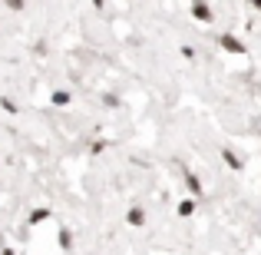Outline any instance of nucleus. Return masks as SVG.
Returning <instances> with one entry per match:
<instances>
[{
	"label": "nucleus",
	"mask_w": 261,
	"mask_h": 255,
	"mask_svg": "<svg viewBox=\"0 0 261 255\" xmlns=\"http://www.w3.org/2000/svg\"><path fill=\"white\" fill-rule=\"evenodd\" d=\"M192 13H195L202 24H208V20H212V10H208V4H205V0H195V4H192Z\"/></svg>",
	"instance_id": "obj_1"
},
{
	"label": "nucleus",
	"mask_w": 261,
	"mask_h": 255,
	"mask_svg": "<svg viewBox=\"0 0 261 255\" xmlns=\"http://www.w3.org/2000/svg\"><path fill=\"white\" fill-rule=\"evenodd\" d=\"M222 47L228 53H245V43H242V40H235L231 33H225V37H222Z\"/></svg>",
	"instance_id": "obj_2"
},
{
	"label": "nucleus",
	"mask_w": 261,
	"mask_h": 255,
	"mask_svg": "<svg viewBox=\"0 0 261 255\" xmlns=\"http://www.w3.org/2000/svg\"><path fill=\"white\" fill-rule=\"evenodd\" d=\"M222 156H225V163H228V166H231V169H242V159H238V156H235V153H231V149H225V153H222Z\"/></svg>",
	"instance_id": "obj_3"
},
{
	"label": "nucleus",
	"mask_w": 261,
	"mask_h": 255,
	"mask_svg": "<svg viewBox=\"0 0 261 255\" xmlns=\"http://www.w3.org/2000/svg\"><path fill=\"white\" fill-rule=\"evenodd\" d=\"M129 222H133V225H142V222H146V216H142V209H133V212H129Z\"/></svg>",
	"instance_id": "obj_4"
},
{
	"label": "nucleus",
	"mask_w": 261,
	"mask_h": 255,
	"mask_svg": "<svg viewBox=\"0 0 261 255\" xmlns=\"http://www.w3.org/2000/svg\"><path fill=\"white\" fill-rule=\"evenodd\" d=\"M178 212H182V216H192V212H195V202H192V199H185V202L178 205Z\"/></svg>",
	"instance_id": "obj_5"
},
{
	"label": "nucleus",
	"mask_w": 261,
	"mask_h": 255,
	"mask_svg": "<svg viewBox=\"0 0 261 255\" xmlns=\"http://www.w3.org/2000/svg\"><path fill=\"white\" fill-rule=\"evenodd\" d=\"M185 186H189V189H192V192H202V182H198V179H195V176H185Z\"/></svg>",
	"instance_id": "obj_6"
},
{
	"label": "nucleus",
	"mask_w": 261,
	"mask_h": 255,
	"mask_svg": "<svg viewBox=\"0 0 261 255\" xmlns=\"http://www.w3.org/2000/svg\"><path fill=\"white\" fill-rule=\"evenodd\" d=\"M7 7H10V10H20V7H23V0H7Z\"/></svg>",
	"instance_id": "obj_7"
},
{
	"label": "nucleus",
	"mask_w": 261,
	"mask_h": 255,
	"mask_svg": "<svg viewBox=\"0 0 261 255\" xmlns=\"http://www.w3.org/2000/svg\"><path fill=\"white\" fill-rule=\"evenodd\" d=\"M248 4H251V7H255V10H261V0H248Z\"/></svg>",
	"instance_id": "obj_8"
},
{
	"label": "nucleus",
	"mask_w": 261,
	"mask_h": 255,
	"mask_svg": "<svg viewBox=\"0 0 261 255\" xmlns=\"http://www.w3.org/2000/svg\"><path fill=\"white\" fill-rule=\"evenodd\" d=\"M93 4H96V7H102V0H93Z\"/></svg>",
	"instance_id": "obj_9"
},
{
	"label": "nucleus",
	"mask_w": 261,
	"mask_h": 255,
	"mask_svg": "<svg viewBox=\"0 0 261 255\" xmlns=\"http://www.w3.org/2000/svg\"><path fill=\"white\" fill-rule=\"evenodd\" d=\"M4 255H13V252H4Z\"/></svg>",
	"instance_id": "obj_10"
}]
</instances>
